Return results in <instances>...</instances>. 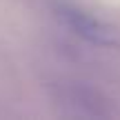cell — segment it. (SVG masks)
Listing matches in <instances>:
<instances>
[{"label": "cell", "instance_id": "2", "mask_svg": "<svg viewBox=\"0 0 120 120\" xmlns=\"http://www.w3.org/2000/svg\"><path fill=\"white\" fill-rule=\"evenodd\" d=\"M60 100L69 105V107L78 109L82 113H89V116H109L111 113V105H109V98H105L98 89L89 85H67L60 89Z\"/></svg>", "mask_w": 120, "mask_h": 120}, {"label": "cell", "instance_id": "1", "mask_svg": "<svg viewBox=\"0 0 120 120\" xmlns=\"http://www.w3.org/2000/svg\"><path fill=\"white\" fill-rule=\"evenodd\" d=\"M58 16L62 18V22L73 34L85 38L87 42L100 45V47L120 49V29L118 27H111L102 20H96V18L87 16L82 11H76V9H60Z\"/></svg>", "mask_w": 120, "mask_h": 120}]
</instances>
